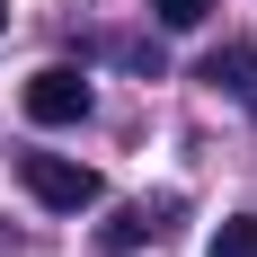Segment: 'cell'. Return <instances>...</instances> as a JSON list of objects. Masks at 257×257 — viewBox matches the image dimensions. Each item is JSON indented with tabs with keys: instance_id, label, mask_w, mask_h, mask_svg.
<instances>
[{
	"instance_id": "obj_3",
	"label": "cell",
	"mask_w": 257,
	"mask_h": 257,
	"mask_svg": "<svg viewBox=\"0 0 257 257\" xmlns=\"http://www.w3.org/2000/svg\"><path fill=\"white\" fill-rule=\"evenodd\" d=\"M248 71H257V53H248V45L204 53V89H248Z\"/></svg>"
},
{
	"instance_id": "obj_5",
	"label": "cell",
	"mask_w": 257,
	"mask_h": 257,
	"mask_svg": "<svg viewBox=\"0 0 257 257\" xmlns=\"http://www.w3.org/2000/svg\"><path fill=\"white\" fill-rule=\"evenodd\" d=\"M213 257H257V213H231L213 231Z\"/></svg>"
},
{
	"instance_id": "obj_4",
	"label": "cell",
	"mask_w": 257,
	"mask_h": 257,
	"mask_svg": "<svg viewBox=\"0 0 257 257\" xmlns=\"http://www.w3.org/2000/svg\"><path fill=\"white\" fill-rule=\"evenodd\" d=\"M151 231H169V222H160L151 204H124V213H115V222H106V248H142V239H151Z\"/></svg>"
},
{
	"instance_id": "obj_2",
	"label": "cell",
	"mask_w": 257,
	"mask_h": 257,
	"mask_svg": "<svg viewBox=\"0 0 257 257\" xmlns=\"http://www.w3.org/2000/svg\"><path fill=\"white\" fill-rule=\"evenodd\" d=\"M18 98H27V124H80V115H89V80H80L71 62H45Z\"/></svg>"
},
{
	"instance_id": "obj_6",
	"label": "cell",
	"mask_w": 257,
	"mask_h": 257,
	"mask_svg": "<svg viewBox=\"0 0 257 257\" xmlns=\"http://www.w3.org/2000/svg\"><path fill=\"white\" fill-rule=\"evenodd\" d=\"M213 9H222V0H151V18H160V27H204Z\"/></svg>"
},
{
	"instance_id": "obj_1",
	"label": "cell",
	"mask_w": 257,
	"mask_h": 257,
	"mask_svg": "<svg viewBox=\"0 0 257 257\" xmlns=\"http://www.w3.org/2000/svg\"><path fill=\"white\" fill-rule=\"evenodd\" d=\"M18 178H27V195H36L45 213H89V204H98V169H80V160L18 151Z\"/></svg>"
},
{
	"instance_id": "obj_7",
	"label": "cell",
	"mask_w": 257,
	"mask_h": 257,
	"mask_svg": "<svg viewBox=\"0 0 257 257\" xmlns=\"http://www.w3.org/2000/svg\"><path fill=\"white\" fill-rule=\"evenodd\" d=\"M248 89H257V80H248Z\"/></svg>"
}]
</instances>
